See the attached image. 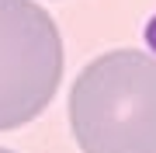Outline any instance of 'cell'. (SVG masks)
<instances>
[{
  "label": "cell",
  "mask_w": 156,
  "mask_h": 153,
  "mask_svg": "<svg viewBox=\"0 0 156 153\" xmlns=\"http://www.w3.org/2000/svg\"><path fill=\"white\" fill-rule=\"evenodd\" d=\"M69 125L83 153H156V59L97 56L69 91Z\"/></svg>",
  "instance_id": "obj_1"
},
{
  "label": "cell",
  "mask_w": 156,
  "mask_h": 153,
  "mask_svg": "<svg viewBox=\"0 0 156 153\" xmlns=\"http://www.w3.org/2000/svg\"><path fill=\"white\" fill-rule=\"evenodd\" d=\"M62 38L49 11L0 0V132L28 125L59 91Z\"/></svg>",
  "instance_id": "obj_2"
},
{
  "label": "cell",
  "mask_w": 156,
  "mask_h": 153,
  "mask_svg": "<svg viewBox=\"0 0 156 153\" xmlns=\"http://www.w3.org/2000/svg\"><path fill=\"white\" fill-rule=\"evenodd\" d=\"M146 46L156 52V17H149V24H146Z\"/></svg>",
  "instance_id": "obj_3"
},
{
  "label": "cell",
  "mask_w": 156,
  "mask_h": 153,
  "mask_svg": "<svg viewBox=\"0 0 156 153\" xmlns=\"http://www.w3.org/2000/svg\"><path fill=\"white\" fill-rule=\"evenodd\" d=\"M0 153H14V150H4V146H0Z\"/></svg>",
  "instance_id": "obj_4"
}]
</instances>
